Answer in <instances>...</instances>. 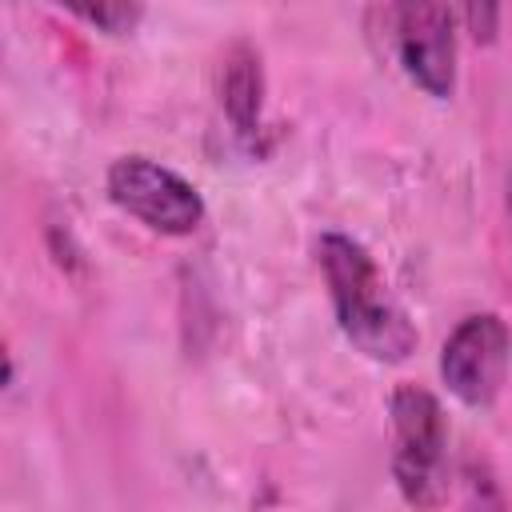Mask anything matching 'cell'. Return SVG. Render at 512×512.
<instances>
[{"label": "cell", "mask_w": 512, "mask_h": 512, "mask_svg": "<svg viewBox=\"0 0 512 512\" xmlns=\"http://www.w3.org/2000/svg\"><path fill=\"white\" fill-rule=\"evenodd\" d=\"M316 260L348 344L376 364H404L416 352V328L368 248L344 232H324L316 240Z\"/></svg>", "instance_id": "cell-1"}, {"label": "cell", "mask_w": 512, "mask_h": 512, "mask_svg": "<svg viewBox=\"0 0 512 512\" xmlns=\"http://www.w3.org/2000/svg\"><path fill=\"white\" fill-rule=\"evenodd\" d=\"M392 480L416 512H436L448 492V420L440 400L420 384H400L388 400Z\"/></svg>", "instance_id": "cell-2"}, {"label": "cell", "mask_w": 512, "mask_h": 512, "mask_svg": "<svg viewBox=\"0 0 512 512\" xmlns=\"http://www.w3.org/2000/svg\"><path fill=\"white\" fill-rule=\"evenodd\" d=\"M108 200L160 236H188L204 220L200 192L152 156H120L104 176Z\"/></svg>", "instance_id": "cell-3"}, {"label": "cell", "mask_w": 512, "mask_h": 512, "mask_svg": "<svg viewBox=\"0 0 512 512\" xmlns=\"http://www.w3.org/2000/svg\"><path fill=\"white\" fill-rule=\"evenodd\" d=\"M508 364H512V332L496 312L464 316L440 348V380L468 408H488L500 396Z\"/></svg>", "instance_id": "cell-4"}, {"label": "cell", "mask_w": 512, "mask_h": 512, "mask_svg": "<svg viewBox=\"0 0 512 512\" xmlns=\"http://www.w3.org/2000/svg\"><path fill=\"white\" fill-rule=\"evenodd\" d=\"M384 16L404 76L432 100H448L456 88V28H460L456 8L396 4Z\"/></svg>", "instance_id": "cell-5"}, {"label": "cell", "mask_w": 512, "mask_h": 512, "mask_svg": "<svg viewBox=\"0 0 512 512\" xmlns=\"http://www.w3.org/2000/svg\"><path fill=\"white\" fill-rule=\"evenodd\" d=\"M220 104L232 120L236 136L252 140L260 132V108H264V68L260 52L248 40H236L220 60Z\"/></svg>", "instance_id": "cell-6"}, {"label": "cell", "mask_w": 512, "mask_h": 512, "mask_svg": "<svg viewBox=\"0 0 512 512\" xmlns=\"http://www.w3.org/2000/svg\"><path fill=\"white\" fill-rule=\"evenodd\" d=\"M68 12L80 16L84 24L108 32V36H128L140 24V16H144L140 4H124V0H116V4H72Z\"/></svg>", "instance_id": "cell-7"}, {"label": "cell", "mask_w": 512, "mask_h": 512, "mask_svg": "<svg viewBox=\"0 0 512 512\" xmlns=\"http://www.w3.org/2000/svg\"><path fill=\"white\" fill-rule=\"evenodd\" d=\"M456 16L468 24V32L476 40H492L496 20H500V8H492V4H468V8H456Z\"/></svg>", "instance_id": "cell-8"}, {"label": "cell", "mask_w": 512, "mask_h": 512, "mask_svg": "<svg viewBox=\"0 0 512 512\" xmlns=\"http://www.w3.org/2000/svg\"><path fill=\"white\" fill-rule=\"evenodd\" d=\"M504 200H508V220H512V172H508V188H504Z\"/></svg>", "instance_id": "cell-9"}]
</instances>
